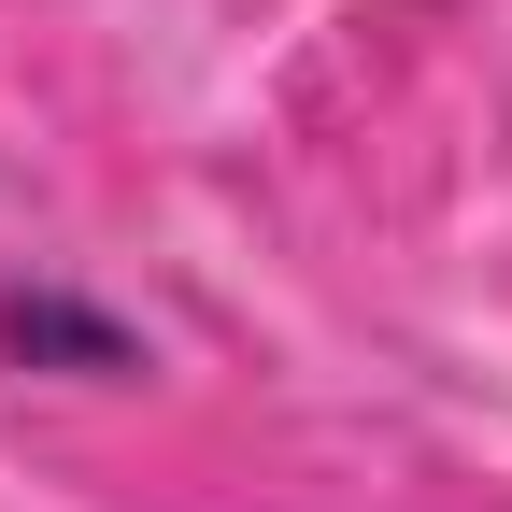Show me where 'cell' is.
<instances>
[{
    "mask_svg": "<svg viewBox=\"0 0 512 512\" xmlns=\"http://www.w3.org/2000/svg\"><path fill=\"white\" fill-rule=\"evenodd\" d=\"M0 342H15V356H57V370H143V342H128L114 313H86V299H57V285H29V299H0Z\"/></svg>",
    "mask_w": 512,
    "mask_h": 512,
    "instance_id": "obj_1",
    "label": "cell"
}]
</instances>
